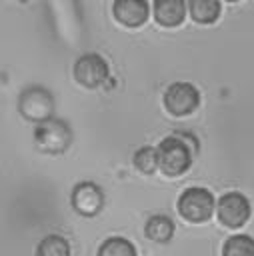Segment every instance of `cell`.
I'll use <instances>...</instances> for the list:
<instances>
[{"label":"cell","instance_id":"6","mask_svg":"<svg viewBox=\"0 0 254 256\" xmlns=\"http://www.w3.org/2000/svg\"><path fill=\"white\" fill-rule=\"evenodd\" d=\"M200 94L190 82H174L164 94V106L174 116H186L198 108Z\"/></svg>","mask_w":254,"mask_h":256},{"label":"cell","instance_id":"8","mask_svg":"<svg viewBox=\"0 0 254 256\" xmlns=\"http://www.w3.org/2000/svg\"><path fill=\"white\" fill-rule=\"evenodd\" d=\"M102 204H104V194H102L100 186H96L92 182H82L72 192V206L84 216L98 214Z\"/></svg>","mask_w":254,"mask_h":256},{"label":"cell","instance_id":"11","mask_svg":"<svg viewBox=\"0 0 254 256\" xmlns=\"http://www.w3.org/2000/svg\"><path fill=\"white\" fill-rule=\"evenodd\" d=\"M190 18L198 24H212L220 16V0H186Z\"/></svg>","mask_w":254,"mask_h":256},{"label":"cell","instance_id":"3","mask_svg":"<svg viewBox=\"0 0 254 256\" xmlns=\"http://www.w3.org/2000/svg\"><path fill=\"white\" fill-rule=\"evenodd\" d=\"M214 210V196L210 190L194 186L186 188L178 198V212L188 222H206Z\"/></svg>","mask_w":254,"mask_h":256},{"label":"cell","instance_id":"2","mask_svg":"<svg viewBox=\"0 0 254 256\" xmlns=\"http://www.w3.org/2000/svg\"><path fill=\"white\" fill-rule=\"evenodd\" d=\"M34 142H36V148L40 152L60 154L70 146L72 134H70V128L66 122H62L58 118H48L36 126Z\"/></svg>","mask_w":254,"mask_h":256},{"label":"cell","instance_id":"17","mask_svg":"<svg viewBox=\"0 0 254 256\" xmlns=\"http://www.w3.org/2000/svg\"><path fill=\"white\" fill-rule=\"evenodd\" d=\"M226 2H238V0H226Z\"/></svg>","mask_w":254,"mask_h":256},{"label":"cell","instance_id":"9","mask_svg":"<svg viewBox=\"0 0 254 256\" xmlns=\"http://www.w3.org/2000/svg\"><path fill=\"white\" fill-rule=\"evenodd\" d=\"M148 10L150 8H148L146 0H114V4H112L114 18L128 28L142 26L148 18Z\"/></svg>","mask_w":254,"mask_h":256},{"label":"cell","instance_id":"18","mask_svg":"<svg viewBox=\"0 0 254 256\" xmlns=\"http://www.w3.org/2000/svg\"><path fill=\"white\" fill-rule=\"evenodd\" d=\"M18 2H26V0H18Z\"/></svg>","mask_w":254,"mask_h":256},{"label":"cell","instance_id":"13","mask_svg":"<svg viewBox=\"0 0 254 256\" xmlns=\"http://www.w3.org/2000/svg\"><path fill=\"white\" fill-rule=\"evenodd\" d=\"M222 256H254V238L248 234L230 236L224 244Z\"/></svg>","mask_w":254,"mask_h":256},{"label":"cell","instance_id":"12","mask_svg":"<svg viewBox=\"0 0 254 256\" xmlns=\"http://www.w3.org/2000/svg\"><path fill=\"white\" fill-rule=\"evenodd\" d=\"M172 234H174V222L164 214L152 216L146 222V236L154 242H168Z\"/></svg>","mask_w":254,"mask_h":256},{"label":"cell","instance_id":"1","mask_svg":"<svg viewBox=\"0 0 254 256\" xmlns=\"http://www.w3.org/2000/svg\"><path fill=\"white\" fill-rule=\"evenodd\" d=\"M156 154H158V170L166 176H180L192 164L190 148L178 136H166L158 144Z\"/></svg>","mask_w":254,"mask_h":256},{"label":"cell","instance_id":"10","mask_svg":"<svg viewBox=\"0 0 254 256\" xmlns=\"http://www.w3.org/2000/svg\"><path fill=\"white\" fill-rule=\"evenodd\" d=\"M186 0H154V18L166 28L182 24V20L186 18Z\"/></svg>","mask_w":254,"mask_h":256},{"label":"cell","instance_id":"7","mask_svg":"<svg viewBox=\"0 0 254 256\" xmlns=\"http://www.w3.org/2000/svg\"><path fill=\"white\" fill-rule=\"evenodd\" d=\"M74 78L86 88H98L108 80V64L100 54H82L74 64Z\"/></svg>","mask_w":254,"mask_h":256},{"label":"cell","instance_id":"14","mask_svg":"<svg viewBox=\"0 0 254 256\" xmlns=\"http://www.w3.org/2000/svg\"><path fill=\"white\" fill-rule=\"evenodd\" d=\"M98 256H136V248L130 240L114 236L102 242V246L98 248Z\"/></svg>","mask_w":254,"mask_h":256},{"label":"cell","instance_id":"4","mask_svg":"<svg viewBox=\"0 0 254 256\" xmlns=\"http://www.w3.org/2000/svg\"><path fill=\"white\" fill-rule=\"evenodd\" d=\"M18 110L22 112L24 118H28V120L40 124V122L52 118L54 100H52V96H50L48 90H44V88H40V86H32V88H26V90L20 94Z\"/></svg>","mask_w":254,"mask_h":256},{"label":"cell","instance_id":"15","mask_svg":"<svg viewBox=\"0 0 254 256\" xmlns=\"http://www.w3.org/2000/svg\"><path fill=\"white\" fill-rule=\"evenodd\" d=\"M36 256H70V246L62 236L50 234L38 244Z\"/></svg>","mask_w":254,"mask_h":256},{"label":"cell","instance_id":"5","mask_svg":"<svg viewBox=\"0 0 254 256\" xmlns=\"http://www.w3.org/2000/svg\"><path fill=\"white\" fill-rule=\"evenodd\" d=\"M250 202L240 192H226L218 202V220L226 228H240L250 218Z\"/></svg>","mask_w":254,"mask_h":256},{"label":"cell","instance_id":"16","mask_svg":"<svg viewBox=\"0 0 254 256\" xmlns=\"http://www.w3.org/2000/svg\"><path fill=\"white\" fill-rule=\"evenodd\" d=\"M134 166L142 174H154L158 170V154H156V148L144 146V148L136 150V154H134Z\"/></svg>","mask_w":254,"mask_h":256}]
</instances>
